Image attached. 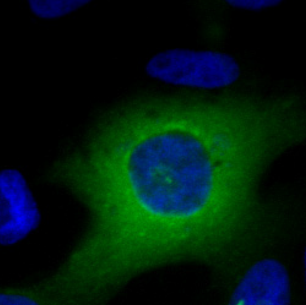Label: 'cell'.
Masks as SVG:
<instances>
[{"label":"cell","instance_id":"7a4b0ae2","mask_svg":"<svg viewBox=\"0 0 306 305\" xmlns=\"http://www.w3.org/2000/svg\"><path fill=\"white\" fill-rule=\"evenodd\" d=\"M289 282L287 271L279 262L267 260L250 268L232 294L238 304H284L289 302Z\"/></svg>","mask_w":306,"mask_h":305},{"label":"cell","instance_id":"6da1fadb","mask_svg":"<svg viewBox=\"0 0 306 305\" xmlns=\"http://www.w3.org/2000/svg\"><path fill=\"white\" fill-rule=\"evenodd\" d=\"M126 147L125 179L138 201L167 207L208 199L213 165L192 133L180 128L151 132Z\"/></svg>","mask_w":306,"mask_h":305},{"label":"cell","instance_id":"3957f363","mask_svg":"<svg viewBox=\"0 0 306 305\" xmlns=\"http://www.w3.org/2000/svg\"><path fill=\"white\" fill-rule=\"evenodd\" d=\"M230 4L234 7L245 9H261L274 6L278 2L276 1H230Z\"/></svg>","mask_w":306,"mask_h":305}]
</instances>
